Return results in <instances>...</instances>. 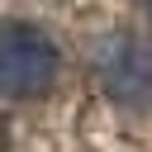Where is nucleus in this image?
Masks as SVG:
<instances>
[{
	"mask_svg": "<svg viewBox=\"0 0 152 152\" xmlns=\"http://www.w3.org/2000/svg\"><path fill=\"white\" fill-rule=\"evenodd\" d=\"M10 147V124H5V114H0V152Z\"/></svg>",
	"mask_w": 152,
	"mask_h": 152,
	"instance_id": "nucleus-3",
	"label": "nucleus"
},
{
	"mask_svg": "<svg viewBox=\"0 0 152 152\" xmlns=\"http://www.w3.org/2000/svg\"><path fill=\"white\" fill-rule=\"evenodd\" d=\"M142 5H147V10H152V0H142Z\"/></svg>",
	"mask_w": 152,
	"mask_h": 152,
	"instance_id": "nucleus-4",
	"label": "nucleus"
},
{
	"mask_svg": "<svg viewBox=\"0 0 152 152\" xmlns=\"http://www.w3.org/2000/svg\"><path fill=\"white\" fill-rule=\"evenodd\" d=\"M95 76L124 109H152V43L138 33H109L95 48Z\"/></svg>",
	"mask_w": 152,
	"mask_h": 152,
	"instance_id": "nucleus-2",
	"label": "nucleus"
},
{
	"mask_svg": "<svg viewBox=\"0 0 152 152\" xmlns=\"http://www.w3.org/2000/svg\"><path fill=\"white\" fill-rule=\"evenodd\" d=\"M57 43L28 19H0V90L10 100H38L57 81Z\"/></svg>",
	"mask_w": 152,
	"mask_h": 152,
	"instance_id": "nucleus-1",
	"label": "nucleus"
}]
</instances>
